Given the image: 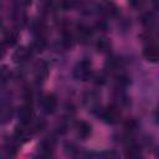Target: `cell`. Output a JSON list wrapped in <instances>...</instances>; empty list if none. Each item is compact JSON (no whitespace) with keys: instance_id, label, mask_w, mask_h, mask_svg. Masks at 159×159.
<instances>
[{"instance_id":"cell-1","label":"cell","mask_w":159,"mask_h":159,"mask_svg":"<svg viewBox=\"0 0 159 159\" xmlns=\"http://www.w3.org/2000/svg\"><path fill=\"white\" fill-rule=\"evenodd\" d=\"M91 73H92V65H91V61L89 60H86V58L82 60V61H80L76 65L75 70H73L75 77L78 78V80H81V81L88 80L89 76H91Z\"/></svg>"},{"instance_id":"cell-2","label":"cell","mask_w":159,"mask_h":159,"mask_svg":"<svg viewBox=\"0 0 159 159\" xmlns=\"http://www.w3.org/2000/svg\"><path fill=\"white\" fill-rule=\"evenodd\" d=\"M17 118H19L21 124H24V125L30 124L32 122V119H34V111H32L31 104L26 103V104L21 106L17 109Z\"/></svg>"},{"instance_id":"cell-3","label":"cell","mask_w":159,"mask_h":159,"mask_svg":"<svg viewBox=\"0 0 159 159\" xmlns=\"http://www.w3.org/2000/svg\"><path fill=\"white\" fill-rule=\"evenodd\" d=\"M102 118L104 119L106 123H109V124H114L119 120L120 118V112L118 109V107H116L114 104H111L108 106L106 109H103L102 112Z\"/></svg>"},{"instance_id":"cell-4","label":"cell","mask_w":159,"mask_h":159,"mask_svg":"<svg viewBox=\"0 0 159 159\" xmlns=\"http://www.w3.org/2000/svg\"><path fill=\"white\" fill-rule=\"evenodd\" d=\"M41 106H42V109L46 113H48V114L53 113L56 111V108H57V97L53 93L45 94L42 97V99H41Z\"/></svg>"},{"instance_id":"cell-5","label":"cell","mask_w":159,"mask_h":159,"mask_svg":"<svg viewBox=\"0 0 159 159\" xmlns=\"http://www.w3.org/2000/svg\"><path fill=\"white\" fill-rule=\"evenodd\" d=\"M53 149H55V142L52 139H46L39 145V155L42 159H48L51 158Z\"/></svg>"},{"instance_id":"cell-6","label":"cell","mask_w":159,"mask_h":159,"mask_svg":"<svg viewBox=\"0 0 159 159\" xmlns=\"http://www.w3.org/2000/svg\"><path fill=\"white\" fill-rule=\"evenodd\" d=\"M31 53H32V51H31L30 47L21 46V47H19V48L14 52L12 60H14L15 62H25V61H27V60L31 57Z\"/></svg>"},{"instance_id":"cell-7","label":"cell","mask_w":159,"mask_h":159,"mask_svg":"<svg viewBox=\"0 0 159 159\" xmlns=\"http://www.w3.org/2000/svg\"><path fill=\"white\" fill-rule=\"evenodd\" d=\"M143 56L145 57V60L150 61V62H157L158 61V47L154 43H149L144 47L143 50Z\"/></svg>"},{"instance_id":"cell-8","label":"cell","mask_w":159,"mask_h":159,"mask_svg":"<svg viewBox=\"0 0 159 159\" xmlns=\"http://www.w3.org/2000/svg\"><path fill=\"white\" fill-rule=\"evenodd\" d=\"M76 129H77V134H78L81 138H83V139L88 138V137L91 135V132H92V127H91V124L87 123V122H84V120H80V122H77V124H76Z\"/></svg>"},{"instance_id":"cell-9","label":"cell","mask_w":159,"mask_h":159,"mask_svg":"<svg viewBox=\"0 0 159 159\" xmlns=\"http://www.w3.org/2000/svg\"><path fill=\"white\" fill-rule=\"evenodd\" d=\"M12 117V108L10 104L2 103L0 104V124L7 123Z\"/></svg>"},{"instance_id":"cell-10","label":"cell","mask_w":159,"mask_h":159,"mask_svg":"<svg viewBox=\"0 0 159 159\" xmlns=\"http://www.w3.org/2000/svg\"><path fill=\"white\" fill-rule=\"evenodd\" d=\"M125 157H127V159H143V155H142L138 145H135V144L128 145V148L125 150Z\"/></svg>"},{"instance_id":"cell-11","label":"cell","mask_w":159,"mask_h":159,"mask_svg":"<svg viewBox=\"0 0 159 159\" xmlns=\"http://www.w3.org/2000/svg\"><path fill=\"white\" fill-rule=\"evenodd\" d=\"M17 37H19L17 31H15V30H9V31L5 34V36H4V41H5V43H6L7 46H14V45L16 43V41H17Z\"/></svg>"},{"instance_id":"cell-12","label":"cell","mask_w":159,"mask_h":159,"mask_svg":"<svg viewBox=\"0 0 159 159\" xmlns=\"http://www.w3.org/2000/svg\"><path fill=\"white\" fill-rule=\"evenodd\" d=\"M47 77V65L45 62H41L36 70V81L42 82Z\"/></svg>"},{"instance_id":"cell-13","label":"cell","mask_w":159,"mask_h":159,"mask_svg":"<svg viewBox=\"0 0 159 159\" xmlns=\"http://www.w3.org/2000/svg\"><path fill=\"white\" fill-rule=\"evenodd\" d=\"M62 43L65 47H71L73 43V36H72L71 31L67 29H65L62 32Z\"/></svg>"},{"instance_id":"cell-14","label":"cell","mask_w":159,"mask_h":159,"mask_svg":"<svg viewBox=\"0 0 159 159\" xmlns=\"http://www.w3.org/2000/svg\"><path fill=\"white\" fill-rule=\"evenodd\" d=\"M96 46H97L98 51H101V52H106V51L109 50V47H111V42H109L108 39L102 37V39H99V40L97 41V45H96Z\"/></svg>"},{"instance_id":"cell-15","label":"cell","mask_w":159,"mask_h":159,"mask_svg":"<svg viewBox=\"0 0 159 159\" xmlns=\"http://www.w3.org/2000/svg\"><path fill=\"white\" fill-rule=\"evenodd\" d=\"M155 22V19H154V16H153V14H145L144 16H143V24L147 26V27H152L153 26V24Z\"/></svg>"},{"instance_id":"cell-16","label":"cell","mask_w":159,"mask_h":159,"mask_svg":"<svg viewBox=\"0 0 159 159\" xmlns=\"http://www.w3.org/2000/svg\"><path fill=\"white\" fill-rule=\"evenodd\" d=\"M46 127V122L43 119H40L37 120L34 125H32V133H37V132H41L43 128Z\"/></svg>"},{"instance_id":"cell-17","label":"cell","mask_w":159,"mask_h":159,"mask_svg":"<svg viewBox=\"0 0 159 159\" xmlns=\"http://www.w3.org/2000/svg\"><path fill=\"white\" fill-rule=\"evenodd\" d=\"M9 76H10V70H9V67L5 66V65L0 66V78H1V80H6Z\"/></svg>"},{"instance_id":"cell-18","label":"cell","mask_w":159,"mask_h":159,"mask_svg":"<svg viewBox=\"0 0 159 159\" xmlns=\"http://www.w3.org/2000/svg\"><path fill=\"white\" fill-rule=\"evenodd\" d=\"M102 159H119V157H118V154H117L116 152L111 150V152L103 153V154H102Z\"/></svg>"},{"instance_id":"cell-19","label":"cell","mask_w":159,"mask_h":159,"mask_svg":"<svg viewBox=\"0 0 159 159\" xmlns=\"http://www.w3.org/2000/svg\"><path fill=\"white\" fill-rule=\"evenodd\" d=\"M4 55H5V47L2 43H0V58L4 57Z\"/></svg>"}]
</instances>
